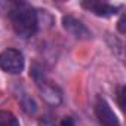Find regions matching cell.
Listing matches in <instances>:
<instances>
[{
  "mask_svg": "<svg viewBox=\"0 0 126 126\" xmlns=\"http://www.w3.org/2000/svg\"><path fill=\"white\" fill-rule=\"evenodd\" d=\"M83 8L89 9L92 14H95L98 16H111L117 11V8H114L111 5H107V3H99V2H85Z\"/></svg>",
  "mask_w": 126,
  "mask_h": 126,
  "instance_id": "5b68a950",
  "label": "cell"
},
{
  "mask_svg": "<svg viewBox=\"0 0 126 126\" xmlns=\"http://www.w3.org/2000/svg\"><path fill=\"white\" fill-rule=\"evenodd\" d=\"M0 68L11 74H19L24 68V56L16 49H6L0 53Z\"/></svg>",
  "mask_w": 126,
  "mask_h": 126,
  "instance_id": "7a4b0ae2",
  "label": "cell"
},
{
  "mask_svg": "<svg viewBox=\"0 0 126 126\" xmlns=\"http://www.w3.org/2000/svg\"><path fill=\"white\" fill-rule=\"evenodd\" d=\"M0 126H19V122L11 111L0 110Z\"/></svg>",
  "mask_w": 126,
  "mask_h": 126,
  "instance_id": "52a82bcc",
  "label": "cell"
},
{
  "mask_svg": "<svg viewBox=\"0 0 126 126\" xmlns=\"http://www.w3.org/2000/svg\"><path fill=\"white\" fill-rule=\"evenodd\" d=\"M39 126H56V125H55V122L49 116H45V117H42L39 120Z\"/></svg>",
  "mask_w": 126,
  "mask_h": 126,
  "instance_id": "ba28073f",
  "label": "cell"
},
{
  "mask_svg": "<svg viewBox=\"0 0 126 126\" xmlns=\"http://www.w3.org/2000/svg\"><path fill=\"white\" fill-rule=\"evenodd\" d=\"M37 85H39V88H40V91H42V96H43L47 102H50V104H58V102L61 101V94H59V91H58L53 85H50L49 82H46V79L42 80V82L37 83Z\"/></svg>",
  "mask_w": 126,
  "mask_h": 126,
  "instance_id": "8992f818",
  "label": "cell"
},
{
  "mask_svg": "<svg viewBox=\"0 0 126 126\" xmlns=\"http://www.w3.org/2000/svg\"><path fill=\"white\" fill-rule=\"evenodd\" d=\"M62 25H64V28L70 34H73L77 39H89L91 37V33L85 27V24H82L80 21H77L73 16H64V19H62Z\"/></svg>",
  "mask_w": 126,
  "mask_h": 126,
  "instance_id": "277c9868",
  "label": "cell"
},
{
  "mask_svg": "<svg viewBox=\"0 0 126 126\" xmlns=\"http://www.w3.org/2000/svg\"><path fill=\"white\" fill-rule=\"evenodd\" d=\"M14 31L21 37H31L37 30V14L28 3H15L11 9Z\"/></svg>",
  "mask_w": 126,
  "mask_h": 126,
  "instance_id": "6da1fadb",
  "label": "cell"
},
{
  "mask_svg": "<svg viewBox=\"0 0 126 126\" xmlns=\"http://www.w3.org/2000/svg\"><path fill=\"white\" fill-rule=\"evenodd\" d=\"M123 24H125V16H122V19L119 21V28H120L122 33H125V27H123Z\"/></svg>",
  "mask_w": 126,
  "mask_h": 126,
  "instance_id": "30bf717a",
  "label": "cell"
},
{
  "mask_svg": "<svg viewBox=\"0 0 126 126\" xmlns=\"http://www.w3.org/2000/svg\"><path fill=\"white\" fill-rule=\"evenodd\" d=\"M95 113L102 126H120V123H119L116 114L113 113V110L110 108V105L101 98L95 104Z\"/></svg>",
  "mask_w": 126,
  "mask_h": 126,
  "instance_id": "3957f363",
  "label": "cell"
},
{
  "mask_svg": "<svg viewBox=\"0 0 126 126\" xmlns=\"http://www.w3.org/2000/svg\"><path fill=\"white\" fill-rule=\"evenodd\" d=\"M61 126H74V122L71 117H64L61 122Z\"/></svg>",
  "mask_w": 126,
  "mask_h": 126,
  "instance_id": "9c48e42d",
  "label": "cell"
}]
</instances>
